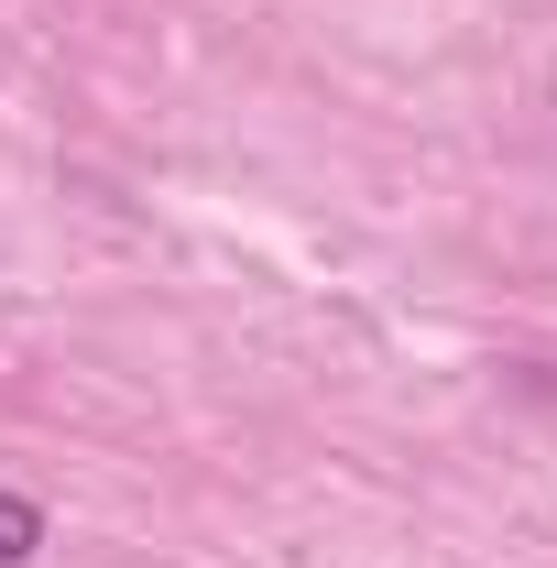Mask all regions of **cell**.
<instances>
[{"label":"cell","mask_w":557,"mask_h":568,"mask_svg":"<svg viewBox=\"0 0 557 568\" xmlns=\"http://www.w3.org/2000/svg\"><path fill=\"white\" fill-rule=\"evenodd\" d=\"M44 536H55V525H44V503L0 481V568H33V558H44Z\"/></svg>","instance_id":"1"}]
</instances>
